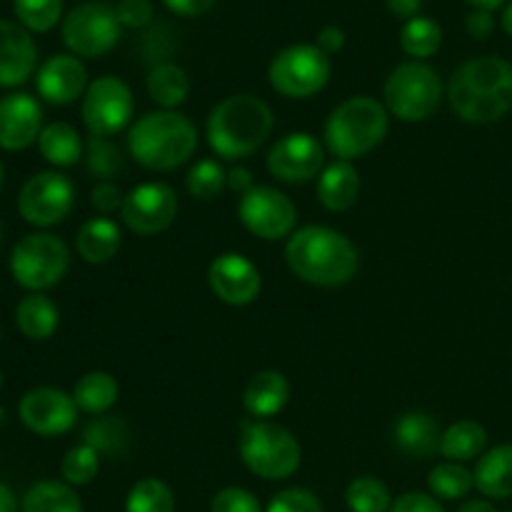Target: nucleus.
Instances as JSON below:
<instances>
[{"mask_svg": "<svg viewBox=\"0 0 512 512\" xmlns=\"http://www.w3.org/2000/svg\"><path fill=\"white\" fill-rule=\"evenodd\" d=\"M445 98L463 123H498L512 110V65L498 55L465 60L450 75Z\"/></svg>", "mask_w": 512, "mask_h": 512, "instance_id": "f257e3e1", "label": "nucleus"}, {"mask_svg": "<svg viewBox=\"0 0 512 512\" xmlns=\"http://www.w3.org/2000/svg\"><path fill=\"white\" fill-rule=\"evenodd\" d=\"M290 273L315 288H343L358 275V245L328 225H303L285 243Z\"/></svg>", "mask_w": 512, "mask_h": 512, "instance_id": "f03ea898", "label": "nucleus"}, {"mask_svg": "<svg viewBox=\"0 0 512 512\" xmlns=\"http://www.w3.org/2000/svg\"><path fill=\"white\" fill-rule=\"evenodd\" d=\"M273 128V108L258 95L238 93L213 105L205 120V138L218 158L243 160L268 143Z\"/></svg>", "mask_w": 512, "mask_h": 512, "instance_id": "7ed1b4c3", "label": "nucleus"}, {"mask_svg": "<svg viewBox=\"0 0 512 512\" xmlns=\"http://www.w3.org/2000/svg\"><path fill=\"white\" fill-rule=\"evenodd\" d=\"M198 150V128L180 110H153L128 128V153L150 173H173Z\"/></svg>", "mask_w": 512, "mask_h": 512, "instance_id": "20e7f679", "label": "nucleus"}, {"mask_svg": "<svg viewBox=\"0 0 512 512\" xmlns=\"http://www.w3.org/2000/svg\"><path fill=\"white\" fill-rule=\"evenodd\" d=\"M390 113L373 95H353L330 110L323 125V145L335 160L365 158L385 143Z\"/></svg>", "mask_w": 512, "mask_h": 512, "instance_id": "39448f33", "label": "nucleus"}, {"mask_svg": "<svg viewBox=\"0 0 512 512\" xmlns=\"http://www.w3.org/2000/svg\"><path fill=\"white\" fill-rule=\"evenodd\" d=\"M238 453L245 468L263 480L293 478L303 463L300 440L273 420H245L240 425Z\"/></svg>", "mask_w": 512, "mask_h": 512, "instance_id": "423d86ee", "label": "nucleus"}, {"mask_svg": "<svg viewBox=\"0 0 512 512\" xmlns=\"http://www.w3.org/2000/svg\"><path fill=\"white\" fill-rule=\"evenodd\" d=\"M445 100V85L433 65L423 60H408L390 70L383 85V105L390 118L400 123H425L440 110Z\"/></svg>", "mask_w": 512, "mask_h": 512, "instance_id": "0eeeda50", "label": "nucleus"}, {"mask_svg": "<svg viewBox=\"0 0 512 512\" xmlns=\"http://www.w3.org/2000/svg\"><path fill=\"white\" fill-rule=\"evenodd\" d=\"M333 75L330 55L315 43H293L275 53L268 65L270 88L288 100H308L323 93Z\"/></svg>", "mask_w": 512, "mask_h": 512, "instance_id": "6e6552de", "label": "nucleus"}, {"mask_svg": "<svg viewBox=\"0 0 512 512\" xmlns=\"http://www.w3.org/2000/svg\"><path fill=\"white\" fill-rule=\"evenodd\" d=\"M70 270V248L53 233H30L10 253V273L20 288L43 293L55 288Z\"/></svg>", "mask_w": 512, "mask_h": 512, "instance_id": "1a4fd4ad", "label": "nucleus"}, {"mask_svg": "<svg viewBox=\"0 0 512 512\" xmlns=\"http://www.w3.org/2000/svg\"><path fill=\"white\" fill-rule=\"evenodd\" d=\"M123 38L118 10L103 0H88L63 18V43L78 58H100Z\"/></svg>", "mask_w": 512, "mask_h": 512, "instance_id": "9d476101", "label": "nucleus"}, {"mask_svg": "<svg viewBox=\"0 0 512 512\" xmlns=\"http://www.w3.org/2000/svg\"><path fill=\"white\" fill-rule=\"evenodd\" d=\"M80 115L95 138H113L133 125L135 95L118 75H100L88 85L80 105Z\"/></svg>", "mask_w": 512, "mask_h": 512, "instance_id": "9b49d317", "label": "nucleus"}, {"mask_svg": "<svg viewBox=\"0 0 512 512\" xmlns=\"http://www.w3.org/2000/svg\"><path fill=\"white\" fill-rule=\"evenodd\" d=\"M238 218L250 235L265 243L290 238L298 225V208L293 198L273 185H255L238 200Z\"/></svg>", "mask_w": 512, "mask_h": 512, "instance_id": "f8f14e48", "label": "nucleus"}, {"mask_svg": "<svg viewBox=\"0 0 512 512\" xmlns=\"http://www.w3.org/2000/svg\"><path fill=\"white\" fill-rule=\"evenodd\" d=\"M75 208V185L58 170H43L20 188L18 210L25 223L35 228H53L63 223Z\"/></svg>", "mask_w": 512, "mask_h": 512, "instance_id": "ddd939ff", "label": "nucleus"}, {"mask_svg": "<svg viewBox=\"0 0 512 512\" xmlns=\"http://www.w3.org/2000/svg\"><path fill=\"white\" fill-rule=\"evenodd\" d=\"M178 213L180 203L175 190L168 183L148 180L125 193L120 220L133 235L153 238V235L165 233L178 220Z\"/></svg>", "mask_w": 512, "mask_h": 512, "instance_id": "4468645a", "label": "nucleus"}, {"mask_svg": "<svg viewBox=\"0 0 512 512\" xmlns=\"http://www.w3.org/2000/svg\"><path fill=\"white\" fill-rule=\"evenodd\" d=\"M325 145L320 143L318 135L308 130H295V133L283 135L273 143L265 158V168L278 183L303 185L318 178L325 168Z\"/></svg>", "mask_w": 512, "mask_h": 512, "instance_id": "2eb2a0df", "label": "nucleus"}, {"mask_svg": "<svg viewBox=\"0 0 512 512\" xmlns=\"http://www.w3.org/2000/svg\"><path fill=\"white\" fill-rule=\"evenodd\" d=\"M78 413L73 395L60 388H48V385L28 390L18 405L20 423L40 438H58V435L70 433L78 423Z\"/></svg>", "mask_w": 512, "mask_h": 512, "instance_id": "dca6fc26", "label": "nucleus"}, {"mask_svg": "<svg viewBox=\"0 0 512 512\" xmlns=\"http://www.w3.org/2000/svg\"><path fill=\"white\" fill-rule=\"evenodd\" d=\"M208 285L220 303L230 308H245L260 298L263 275L248 255L220 253L208 268Z\"/></svg>", "mask_w": 512, "mask_h": 512, "instance_id": "f3484780", "label": "nucleus"}, {"mask_svg": "<svg viewBox=\"0 0 512 512\" xmlns=\"http://www.w3.org/2000/svg\"><path fill=\"white\" fill-rule=\"evenodd\" d=\"M43 108L28 93L0 98V148L18 153L38 143L43 133Z\"/></svg>", "mask_w": 512, "mask_h": 512, "instance_id": "a211bd4d", "label": "nucleus"}, {"mask_svg": "<svg viewBox=\"0 0 512 512\" xmlns=\"http://www.w3.org/2000/svg\"><path fill=\"white\" fill-rule=\"evenodd\" d=\"M38 93L50 105H70L83 98L88 90V68L83 60L73 53H60L45 60L38 68Z\"/></svg>", "mask_w": 512, "mask_h": 512, "instance_id": "6ab92c4d", "label": "nucleus"}, {"mask_svg": "<svg viewBox=\"0 0 512 512\" xmlns=\"http://www.w3.org/2000/svg\"><path fill=\"white\" fill-rule=\"evenodd\" d=\"M38 65V48L28 30L0 18V88L23 85Z\"/></svg>", "mask_w": 512, "mask_h": 512, "instance_id": "aec40b11", "label": "nucleus"}, {"mask_svg": "<svg viewBox=\"0 0 512 512\" xmlns=\"http://www.w3.org/2000/svg\"><path fill=\"white\" fill-rule=\"evenodd\" d=\"M393 440L400 453H405L408 458L428 460L435 453H440L443 428L435 420V415L425 413V410H408L395 420Z\"/></svg>", "mask_w": 512, "mask_h": 512, "instance_id": "412c9836", "label": "nucleus"}, {"mask_svg": "<svg viewBox=\"0 0 512 512\" xmlns=\"http://www.w3.org/2000/svg\"><path fill=\"white\" fill-rule=\"evenodd\" d=\"M290 380L280 370H260L243 390V408L253 420H270L290 403Z\"/></svg>", "mask_w": 512, "mask_h": 512, "instance_id": "4be33fe9", "label": "nucleus"}, {"mask_svg": "<svg viewBox=\"0 0 512 512\" xmlns=\"http://www.w3.org/2000/svg\"><path fill=\"white\" fill-rule=\"evenodd\" d=\"M360 198V173L348 160H333L318 175V200L328 213H345Z\"/></svg>", "mask_w": 512, "mask_h": 512, "instance_id": "5701e85b", "label": "nucleus"}, {"mask_svg": "<svg viewBox=\"0 0 512 512\" xmlns=\"http://www.w3.org/2000/svg\"><path fill=\"white\" fill-rule=\"evenodd\" d=\"M123 248V228L113 218H90L75 235V250L88 265H105Z\"/></svg>", "mask_w": 512, "mask_h": 512, "instance_id": "b1692460", "label": "nucleus"}, {"mask_svg": "<svg viewBox=\"0 0 512 512\" xmlns=\"http://www.w3.org/2000/svg\"><path fill=\"white\" fill-rule=\"evenodd\" d=\"M475 488L490 500L512 498V443L485 450L473 470Z\"/></svg>", "mask_w": 512, "mask_h": 512, "instance_id": "393cba45", "label": "nucleus"}, {"mask_svg": "<svg viewBox=\"0 0 512 512\" xmlns=\"http://www.w3.org/2000/svg\"><path fill=\"white\" fill-rule=\"evenodd\" d=\"M150 100L160 110H178L180 105L188 103L190 98V75L173 60H160L150 68L148 80H145Z\"/></svg>", "mask_w": 512, "mask_h": 512, "instance_id": "a878e982", "label": "nucleus"}, {"mask_svg": "<svg viewBox=\"0 0 512 512\" xmlns=\"http://www.w3.org/2000/svg\"><path fill=\"white\" fill-rule=\"evenodd\" d=\"M38 150L45 163L55 168H70L85 155V143L80 138L78 128H73L65 120H55L43 128L38 138Z\"/></svg>", "mask_w": 512, "mask_h": 512, "instance_id": "bb28decb", "label": "nucleus"}, {"mask_svg": "<svg viewBox=\"0 0 512 512\" xmlns=\"http://www.w3.org/2000/svg\"><path fill=\"white\" fill-rule=\"evenodd\" d=\"M488 448V430L478 420H458L443 430L440 455L450 463H470L478 460Z\"/></svg>", "mask_w": 512, "mask_h": 512, "instance_id": "cd10ccee", "label": "nucleus"}, {"mask_svg": "<svg viewBox=\"0 0 512 512\" xmlns=\"http://www.w3.org/2000/svg\"><path fill=\"white\" fill-rule=\"evenodd\" d=\"M15 323L28 340H48L60 325V310L48 295L30 293L15 308Z\"/></svg>", "mask_w": 512, "mask_h": 512, "instance_id": "c85d7f7f", "label": "nucleus"}, {"mask_svg": "<svg viewBox=\"0 0 512 512\" xmlns=\"http://www.w3.org/2000/svg\"><path fill=\"white\" fill-rule=\"evenodd\" d=\"M70 395H73L80 413H88L98 418V415H108V410L118 403L120 385L105 370H90L83 378H78V383H75Z\"/></svg>", "mask_w": 512, "mask_h": 512, "instance_id": "c756f323", "label": "nucleus"}, {"mask_svg": "<svg viewBox=\"0 0 512 512\" xmlns=\"http://www.w3.org/2000/svg\"><path fill=\"white\" fill-rule=\"evenodd\" d=\"M83 443L98 450L100 458L103 455L120 458L130 448V428L125 420L115 418V415H98L85 425Z\"/></svg>", "mask_w": 512, "mask_h": 512, "instance_id": "7c9ffc66", "label": "nucleus"}, {"mask_svg": "<svg viewBox=\"0 0 512 512\" xmlns=\"http://www.w3.org/2000/svg\"><path fill=\"white\" fill-rule=\"evenodd\" d=\"M23 512H83V503L73 485L40 480L25 493Z\"/></svg>", "mask_w": 512, "mask_h": 512, "instance_id": "2f4dec72", "label": "nucleus"}, {"mask_svg": "<svg viewBox=\"0 0 512 512\" xmlns=\"http://www.w3.org/2000/svg\"><path fill=\"white\" fill-rule=\"evenodd\" d=\"M443 45V28L438 20L428 18V15H418V18L408 20L400 30V48L405 55L413 60H428Z\"/></svg>", "mask_w": 512, "mask_h": 512, "instance_id": "473e14b6", "label": "nucleus"}, {"mask_svg": "<svg viewBox=\"0 0 512 512\" xmlns=\"http://www.w3.org/2000/svg\"><path fill=\"white\" fill-rule=\"evenodd\" d=\"M430 495L438 500H463L475 488V478L463 463H438L428 475Z\"/></svg>", "mask_w": 512, "mask_h": 512, "instance_id": "72a5a7b5", "label": "nucleus"}, {"mask_svg": "<svg viewBox=\"0 0 512 512\" xmlns=\"http://www.w3.org/2000/svg\"><path fill=\"white\" fill-rule=\"evenodd\" d=\"M345 505L350 512H390L393 495L380 478L360 475V478L350 480V485L345 488Z\"/></svg>", "mask_w": 512, "mask_h": 512, "instance_id": "f704fd0d", "label": "nucleus"}, {"mask_svg": "<svg viewBox=\"0 0 512 512\" xmlns=\"http://www.w3.org/2000/svg\"><path fill=\"white\" fill-rule=\"evenodd\" d=\"M185 188H188L190 198L203 200H218L220 195L228 190V170L223 168V163L215 158H203L188 170V178H185Z\"/></svg>", "mask_w": 512, "mask_h": 512, "instance_id": "c9c22d12", "label": "nucleus"}, {"mask_svg": "<svg viewBox=\"0 0 512 512\" xmlns=\"http://www.w3.org/2000/svg\"><path fill=\"white\" fill-rule=\"evenodd\" d=\"M125 512H175V493L165 480L143 478L130 488Z\"/></svg>", "mask_w": 512, "mask_h": 512, "instance_id": "e433bc0d", "label": "nucleus"}, {"mask_svg": "<svg viewBox=\"0 0 512 512\" xmlns=\"http://www.w3.org/2000/svg\"><path fill=\"white\" fill-rule=\"evenodd\" d=\"M83 158L88 173L98 180H113L125 173L123 150L110 138H95V135H90L88 143H85Z\"/></svg>", "mask_w": 512, "mask_h": 512, "instance_id": "4c0bfd02", "label": "nucleus"}, {"mask_svg": "<svg viewBox=\"0 0 512 512\" xmlns=\"http://www.w3.org/2000/svg\"><path fill=\"white\" fill-rule=\"evenodd\" d=\"M100 470V453L90 445L80 443L65 453L63 463H60V473H63L65 483L80 488V485H90L98 478Z\"/></svg>", "mask_w": 512, "mask_h": 512, "instance_id": "58836bf2", "label": "nucleus"}, {"mask_svg": "<svg viewBox=\"0 0 512 512\" xmlns=\"http://www.w3.org/2000/svg\"><path fill=\"white\" fill-rule=\"evenodd\" d=\"M20 25L33 33H48L63 18V0H15Z\"/></svg>", "mask_w": 512, "mask_h": 512, "instance_id": "ea45409f", "label": "nucleus"}, {"mask_svg": "<svg viewBox=\"0 0 512 512\" xmlns=\"http://www.w3.org/2000/svg\"><path fill=\"white\" fill-rule=\"evenodd\" d=\"M265 512H323V503L308 488H285L273 495Z\"/></svg>", "mask_w": 512, "mask_h": 512, "instance_id": "a19ab883", "label": "nucleus"}, {"mask_svg": "<svg viewBox=\"0 0 512 512\" xmlns=\"http://www.w3.org/2000/svg\"><path fill=\"white\" fill-rule=\"evenodd\" d=\"M210 512H263V505L250 490L223 488L210 500Z\"/></svg>", "mask_w": 512, "mask_h": 512, "instance_id": "79ce46f5", "label": "nucleus"}, {"mask_svg": "<svg viewBox=\"0 0 512 512\" xmlns=\"http://www.w3.org/2000/svg\"><path fill=\"white\" fill-rule=\"evenodd\" d=\"M123 200L125 193L120 190L118 183H113V180H98V183L93 185V190H90V205H93L100 215H105V218H110L113 213H120Z\"/></svg>", "mask_w": 512, "mask_h": 512, "instance_id": "37998d69", "label": "nucleus"}, {"mask_svg": "<svg viewBox=\"0 0 512 512\" xmlns=\"http://www.w3.org/2000/svg\"><path fill=\"white\" fill-rule=\"evenodd\" d=\"M115 10H118V18L123 28H148L155 18L153 0H120L115 5Z\"/></svg>", "mask_w": 512, "mask_h": 512, "instance_id": "c03bdc74", "label": "nucleus"}, {"mask_svg": "<svg viewBox=\"0 0 512 512\" xmlns=\"http://www.w3.org/2000/svg\"><path fill=\"white\" fill-rule=\"evenodd\" d=\"M390 512H445L438 498H433L430 493H403L398 500H393V508Z\"/></svg>", "mask_w": 512, "mask_h": 512, "instance_id": "a18cd8bd", "label": "nucleus"}, {"mask_svg": "<svg viewBox=\"0 0 512 512\" xmlns=\"http://www.w3.org/2000/svg\"><path fill=\"white\" fill-rule=\"evenodd\" d=\"M465 28H468V35L475 40H485L490 38V33L495 30V18L490 10H480L473 8L465 18Z\"/></svg>", "mask_w": 512, "mask_h": 512, "instance_id": "49530a36", "label": "nucleus"}, {"mask_svg": "<svg viewBox=\"0 0 512 512\" xmlns=\"http://www.w3.org/2000/svg\"><path fill=\"white\" fill-rule=\"evenodd\" d=\"M218 0H163L165 8L170 13L180 15V18H200V15L210 13Z\"/></svg>", "mask_w": 512, "mask_h": 512, "instance_id": "de8ad7c7", "label": "nucleus"}, {"mask_svg": "<svg viewBox=\"0 0 512 512\" xmlns=\"http://www.w3.org/2000/svg\"><path fill=\"white\" fill-rule=\"evenodd\" d=\"M315 45L323 50L325 55H335L345 48V30L338 25H325L315 38Z\"/></svg>", "mask_w": 512, "mask_h": 512, "instance_id": "09e8293b", "label": "nucleus"}, {"mask_svg": "<svg viewBox=\"0 0 512 512\" xmlns=\"http://www.w3.org/2000/svg\"><path fill=\"white\" fill-rule=\"evenodd\" d=\"M253 188H255V180H253V173H250V168H245V165H235L233 170H228V190H233V193H238L240 198H243V195L250 193Z\"/></svg>", "mask_w": 512, "mask_h": 512, "instance_id": "8fccbe9b", "label": "nucleus"}, {"mask_svg": "<svg viewBox=\"0 0 512 512\" xmlns=\"http://www.w3.org/2000/svg\"><path fill=\"white\" fill-rule=\"evenodd\" d=\"M385 5H388V10L395 18L405 20V23L418 18L420 10H423V0H385Z\"/></svg>", "mask_w": 512, "mask_h": 512, "instance_id": "3c124183", "label": "nucleus"}, {"mask_svg": "<svg viewBox=\"0 0 512 512\" xmlns=\"http://www.w3.org/2000/svg\"><path fill=\"white\" fill-rule=\"evenodd\" d=\"M458 512H498V508H495L490 500L475 498V500H465V503L460 505Z\"/></svg>", "mask_w": 512, "mask_h": 512, "instance_id": "603ef678", "label": "nucleus"}, {"mask_svg": "<svg viewBox=\"0 0 512 512\" xmlns=\"http://www.w3.org/2000/svg\"><path fill=\"white\" fill-rule=\"evenodd\" d=\"M0 512H18V500L8 485L0 483Z\"/></svg>", "mask_w": 512, "mask_h": 512, "instance_id": "864d4df0", "label": "nucleus"}, {"mask_svg": "<svg viewBox=\"0 0 512 512\" xmlns=\"http://www.w3.org/2000/svg\"><path fill=\"white\" fill-rule=\"evenodd\" d=\"M465 3H470V5H473V8L490 10V13H493L495 8H500V5H505V0H465Z\"/></svg>", "mask_w": 512, "mask_h": 512, "instance_id": "5fc2aeb1", "label": "nucleus"}, {"mask_svg": "<svg viewBox=\"0 0 512 512\" xmlns=\"http://www.w3.org/2000/svg\"><path fill=\"white\" fill-rule=\"evenodd\" d=\"M503 30L512 38V3H508V8L503 10Z\"/></svg>", "mask_w": 512, "mask_h": 512, "instance_id": "6e6d98bb", "label": "nucleus"}, {"mask_svg": "<svg viewBox=\"0 0 512 512\" xmlns=\"http://www.w3.org/2000/svg\"><path fill=\"white\" fill-rule=\"evenodd\" d=\"M3 180H5V168L3 163H0V188H3Z\"/></svg>", "mask_w": 512, "mask_h": 512, "instance_id": "4d7b16f0", "label": "nucleus"}, {"mask_svg": "<svg viewBox=\"0 0 512 512\" xmlns=\"http://www.w3.org/2000/svg\"><path fill=\"white\" fill-rule=\"evenodd\" d=\"M0 248H3V225H0Z\"/></svg>", "mask_w": 512, "mask_h": 512, "instance_id": "13d9d810", "label": "nucleus"}, {"mask_svg": "<svg viewBox=\"0 0 512 512\" xmlns=\"http://www.w3.org/2000/svg\"><path fill=\"white\" fill-rule=\"evenodd\" d=\"M0 385H3V373H0Z\"/></svg>", "mask_w": 512, "mask_h": 512, "instance_id": "bf43d9fd", "label": "nucleus"}, {"mask_svg": "<svg viewBox=\"0 0 512 512\" xmlns=\"http://www.w3.org/2000/svg\"><path fill=\"white\" fill-rule=\"evenodd\" d=\"M0 338H3V330H0Z\"/></svg>", "mask_w": 512, "mask_h": 512, "instance_id": "052dcab7", "label": "nucleus"}]
</instances>
